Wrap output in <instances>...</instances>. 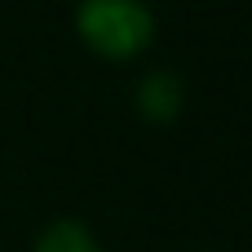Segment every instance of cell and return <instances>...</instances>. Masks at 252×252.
<instances>
[{
  "instance_id": "cell-1",
  "label": "cell",
  "mask_w": 252,
  "mask_h": 252,
  "mask_svg": "<svg viewBox=\"0 0 252 252\" xmlns=\"http://www.w3.org/2000/svg\"><path fill=\"white\" fill-rule=\"evenodd\" d=\"M75 31L97 58L128 62L155 40V18L142 0H80Z\"/></svg>"
},
{
  "instance_id": "cell-2",
  "label": "cell",
  "mask_w": 252,
  "mask_h": 252,
  "mask_svg": "<svg viewBox=\"0 0 252 252\" xmlns=\"http://www.w3.org/2000/svg\"><path fill=\"white\" fill-rule=\"evenodd\" d=\"M137 111H142V120H151V124L177 120V111H182V80H177L173 71H151V75L137 84Z\"/></svg>"
},
{
  "instance_id": "cell-3",
  "label": "cell",
  "mask_w": 252,
  "mask_h": 252,
  "mask_svg": "<svg viewBox=\"0 0 252 252\" xmlns=\"http://www.w3.org/2000/svg\"><path fill=\"white\" fill-rule=\"evenodd\" d=\"M35 252H102V244H97L80 221L62 217V221L44 226V235L35 239Z\"/></svg>"
}]
</instances>
